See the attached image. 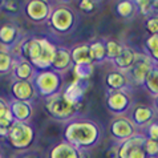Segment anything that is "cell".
I'll return each mask as SVG.
<instances>
[{"mask_svg":"<svg viewBox=\"0 0 158 158\" xmlns=\"http://www.w3.org/2000/svg\"><path fill=\"white\" fill-rule=\"evenodd\" d=\"M100 138V126L90 120L71 121L64 129V139L76 146L78 150H89L98 143Z\"/></svg>","mask_w":158,"mask_h":158,"instance_id":"6da1fadb","label":"cell"},{"mask_svg":"<svg viewBox=\"0 0 158 158\" xmlns=\"http://www.w3.org/2000/svg\"><path fill=\"white\" fill-rule=\"evenodd\" d=\"M45 110L48 113V116L55 118L57 121H72L76 114L80 112V109L82 106V104L74 105L72 102L64 97L63 90L56 93L51 97L45 98Z\"/></svg>","mask_w":158,"mask_h":158,"instance_id":"7a4b0ae2","label":"cell"},{"mask_svg":"<svg viewBox=\"0 0 158 158\" xmlns=\"http://www.w3.org/2000/svg\"><path fill=\"white\" fill-rule=\"evenodd\" d=\"M32 84L37 94L48 98L63 90V76L55 71H40L35 74Z\"/></svg>","mask_w":158,"mask_h":158,"instance_id":"3957f363","label":"cell"},{"mask_svg":"<svg viewBox=\"0 0 158 158\" xmlns=\"http://www.w3.org/2000/svg\"><path fill=\"white\" fill-rule=\"evenodd\" d=\"M35 129L29 122H17L15 121L8 129L6 141L15 150H25L35 141Z\"/></svg>","mask_w":158,"mask_h":158,"instance_id":"277c9868","label":"cell"},{"mask_svg":"<svg viewBox=\"0 0 158 158\" xmlns=\"http://www.w3.org/2000/svg\"><path fill=\"white\" fill-rule=\"evenodd\" d=\"M48 24L55 32L65 35L71 32L76 24V14L67 6L55 7L49 15Z\"/></svg>","mask_w":158,"mask_h":158,"instance_id":"5b68a950","label":"cell"},{"mask_svg":"<svg viewBox=\"0 0 158 158\" xmlns=\"http://www.w3.org/2000/svg\"><path fill=\"white\" fill-rule=\"evenodd\" d=\"M154 61H153L148 55L142 53H135V61L134 64L124 72L128 77L130 84L133 85H143L145 80H146L149 72L152 71V68L154 67Z\"/></svg>","mask_w":158,"mask_h":158,"instance_id":"8992f818","label":"cell"},{"mask_svg":"<svg viewBox=\"0 0 158 158\" xmlns=\"http://www.w3.org/2000/svg\"><path fill=\"white\" fill-rule=\"evenodd\" d=\"M146 137L142 134H134L129 139L118 145V158H146L143 145Z\"/></svg>","mask_w":158,"mask_h":158,"instance_id":"52a82bcc","label":"cell"},{"mask_svg":"<svg viewBox=\"0 0 158 158\" xmlns=\"http://www.w3.org/2000/svg\"><path fill=\"white\" fill-rule=\"evenodd\" d=\"M106 108L113 114L120 116L131 106V98L126 90H108L106 93Z\"/></svg>","mask_w":158,"mask_h":158,"instance_id":"ba28073f","label":"cell"},{"mask_svg":"<svg viewBox=\"0 0 158 158\" xmlns=\"http://www.w3.org/2000/svg\"><path fill=\"white\" fill-rule=\"evenodd\" d=\"M52 12V7L49 3L44 0H31L24 6V14L27 19L32 23H44L48 21Z\"/></svg>","mask_w":158,"mask_h":158,"instance_id":"9c48e42d","label":"cell"},{"mask_svg":"<svg viewBox=\"0 0 158 158\" xmlns=\"http://www.w3.org/2000/svg\"><path fill=\"white\" fill-rule=\"evenodd\" d=\"M109 131H110L112 137L114 139L124 142L135 134V126L129 118L118 116L112 120L110 126H109Z\"/></svg>","mask_w":158,"mask_h":158,"instance_id":"30bf717a","label":"cell"},{"mask_svg":"<svg viewBox=\"0 0 158 158\" xmlns=\"http://www.w3.org/2000/svg\"><path fill=\"white\" fill-rule=\"evenodd\" d=\"M40 44H41L40 57L35 61V63H32V65L37 72L49 71L52 68V61H53L57 47H56L53 43H51L49 40H47V39H40Z\"/></svg>","mask_w":158,"mask_h":158,"instance_id":"8fae6325","label":"cell"},{"mask_svg":"<svg viewBox=\"0 0 158 158\" xmlns=\"http://www.w3.org/2000/svg\"><path fill=\"white\" fill-rule=\"evenodd\" d=\"M11 94L14 100L31 102L36 97V90L32 84V81H17L15 80L11 85Z\"/></svg>","mask_w":158,"mask_h":158,"instance_id":"7c38bea8","label":"cell"},{"mask_svg":"<svg viewBox=\"0 0 158 158\" xmlns=\"http://www.w3.org/2000/svg\"><path fill=\"white\" fill-rule=\"evenodd\" d=\"M41 53V44L40 37H32L27 39L25 41L21 43L20 45V59L25 61H29L31 64L35 63Z\"/></svg>","mask_w":158,"mask_h":158,"instance_id":"4fadbf2b","label":"cell"},{"mask_svg":"<svg viewBox=\"0 0 158 158\" xmlns=\"http://www.w3.org/2000/svg\"><path fill=\"white\" fill-rule=\"evenodd\" d=\"M88 88V81H80V80H74L71 82L65 89L63 90L64 97L67 98L69 102H72L74 105L82 104L85 97V92Z\"/></svg>","mask_w":158,"mask_h":158,"instance_id":"5bb4252c","label":"cell"},{"mask_svg":"<svg viewBox=\"0 0 158 158\" xmlns=\"http://www.w3.org/2000/svg\"><path fill=\"white\" fill-rule=\"evenodd\" d=\"M36 69L29 61H25L23 59H17L14 61V67H12V76L17 81H32L35 74H36Z\"/></svg>","mask_w":158,"mask_h":158,"instance_id":"9a60e30c","label":"cell"},{"mask_svg":"<svg viewBox=\"0 0 158 158\" xmlns=\"http://www.w3.org/2000/svg\"><path fill=\"white\" fill-rule=\"evenodd\" d=\"M10 110L14 116V120L17 122H29L33 114L32 104L17 100L10 101Z\"/></svg>","mask_w":158,"mask_h":158,"instance_id":"2e32d148","label":"cell"},{"mask_svg":"<svg viewBox=\"0 0 158 158\" xmlns=\"http://www.w3.org/2000/svg\"><path fill=\"white\" fill-rule=\"evenodd\" d=\"M154 110L150 106L146 105H137L131 110V118L130 121L134 124V126H146L150 125L154 121Z\"/></svg>","mask_w":158,"mask_h":158,"instance_id":"e0dca14e","label":"cell"},{"mask_svg":"<svg viewBox=\"0 0 158 158\" xmlns=\"http://www.w3.org/2000/svg\"><path fill=\"white\" fill-rule=\"evenodd\" d=\"M72 65H73V63H72V57H71V51L64 47H57L53 61H52L51 69L57 73H61V72L68 71Z\"/></svg>","mask_w":158,"mask_h":158,"instance_id":"ac0fdd59","label":"cell"},{"mask_svg":"<svg viewBox=\"0 0 158 158\" xmlns=\"http://www.w3.org/2000/svg\"><path fill=\"white\" fill-rule=\"evenodd\" d=\"M80 157V150L67 142L65 139L56 143L53 148L49 150L48 158H78Z\"/></svg>","mask_w":158,"mask_h":158,"instance_id":"d6986e66","label":"cell"},{"mask_svg":"<svg viewBox=\"0 0 158 158\" xmlns=\"http://www.w3.org/2000/svg\"><path fill=\"white\" fill-rule=\"evenodd\" d=\"M20 31L17 25L12 23H6L0 25V44L6 48H10L19 41Z\"/></svg>","mask_w":158,"mask_h":158,"instance_id":"ffe728a7","label":"cell"},{"mask_svg":"<svg viewBox=\"0 0 158 158\" xmlns=\"http://www.w3.org/2000/svg\"><path fill=\"white\" fill-rule=\"evenodd\" d=\"M105 84H106L108 90H126V88L130 85V82L124 72L112 71L105 77Z\"/></svg>","mask_w":158,"mask_h":158,"instance_id":"44dd1931","label":"cell"},{"mask_svg":"<svg viewBox=\"0 0 158 158\" xmlns=\"http://www.w3.org/2000/svg\"><path fill=\"white\" fill-rule=\"evenodd\" d=\"M71 57L73 65H81V64H93L89 49V44H81L76 45L71 49Z\"/></svg>","mask_w":158,"mask_h":158,"instance_id":"7402d4cb","label":"cell"},{"mask_svg":"<svg viewBox=\"0 0 158 158\" xmlns=\"http://www.w3.org/2000/svg\"><path fill=\"white\" fill-rule=\"evenodd\" d=\"M135 61V52L131 49L130 47L128 45H124L122 47V52L120 53V56L113 60V64L117 67L118 71L121 72H126L128 69L134 64Z\"/></svg>","mask_w":158,"mask_h":158,"instance_id":"603a6c76","label":"cell"},{"mask_svg":"<svg viewBox=\"0 0 158 158\" xmlns=\"http://www.w3.org/2000/svg\"><path fill=\"white\" fill-rule=\"evenodd\" d=\"M89 49L92 55L93 64H98L106 60V49H105V43L101 40H94L89 44Z\"/></svg>","mask_w":158,"mask_h":158,"instance_id":"cb8c5ba5","label":"cell"},{"mask_svg":"<svg viewBox=\"0 0 158 158\" xmlns=\"http://www.w3.org/2000/svg\"><path fill=\"white\" fill-rule=\"evenodd\" d=\"M135 11H137L135 2H130V0H124V2H120L116 6L117 15L120 17H124V19H129V17L134 16Z\"/></svg>","mask_w":158,"mask_h":158,"instance_id":"d4e9b609","label":"cell"},{"mask_svg":"<svg viewBox=\"0 0 158 158\" xmlns=\"http://www.w3.org/2000/svg\"><path fill=\"white\" fill-rule=\"evenodd\" d=\"M143 86L146 88L150 94L158 96V67L157 65H154V67L152 68V71L149 72Z\"/></svg>","mask_w":158,"mask_h":158,"instance_id":"484cf974","label":"cell"},{"mask_svg":"<svg viewBox=\"0 0 158 158\" xmlns=\"http://www.w3.org/2000/svg\"><path fill=\"white\" fill-rule=\"evenodd\" d=\"M15 59L8 51H0V76H6L12 72Z\"/></svg>","mask_w":158,"mask_h":158,"instance_id":"4316f807","label":"cell"},{"mask_svg":"<svg viewBox=\"0 0 158 158\" xmlns=\"http://www.w3.org/2000/svg\"><path fill=\"white\" fill-rule=\"evenodd\" d=\"M94 64H81V65H74L73 72L76 76V80L80 81H88L90 76L93 74Z\"/></svg>","mask_w":158,"mask_h":158,"instance_id":"83f0119b","label":"cell"},{"mask_svg":"<svg viewBox=\"0 0 158 158\" xmlns=\"http://www.w3.org/2000/svg\"><path fill=\"white\" fill-rule=\"evenodd\" d=\"M145 48L148 51V56L154 61V64L158 63V35H150L145 40Z\"/></svg>","mask_w":158,"mask_h":158,"instance_id":"f1b7e54d","label":"cell"},{"mask_svg":"<svg viewBox=\"0 0 158 158\" xmlns=\"http://www.w3.org/2000/svg\"><path fill=\"white\" fill-rule=\"evenodd\" d=\"M122 44L117 43L114 40H108L105 43V49H106V59L108 60H116L120 53L122 52Z\"/></svg>","mask_w":158,"mask_h":158,"instance_id":"f546056e","label":"cell"},{"mask_svg":"<svg viewBox=\"0 0 158 158\" xmlns=\"http://www.w3.org/2000/svg\"><path fill=\"white\" fill-rule=\"evenodd\" d=\"M0 10L10 15H16L21 11V3L17 0H3Z\"/></svg>","mask_w":158,"mask_h":158,"instance_id":"4dcf8cb0","label":"cell"},{"mask_svg":"<svg viewBox=\"0 0 158 158\" xmlns=\"http://www.w3.org/2000/svg\"><path fill=\"white\" fill-rule=\"evenodd\" d=\"M143 149H145V153H146L148 157H158V141L146 138L145 139Z\"/></svg>","mask_w":158,"mask_h":158,"instance_id":"1f68e13d","label":"cell"},{"mask_svg":"<svg viewBox=\"0 0 158 158\" xmlns=\"http://www.w3.org/2000/svg\"><path fill=\"white\" fill-rule=\"evenodd\" d=\"M153 3L150 0H139V2H135V6H137V10L139 11V14H142L143 16H150L153 11Z\"/></svg>","mask_w":158,"mask_h":158,"instance_id":"d6a6232c","label":"cell"},{"mask_svg":"<svg viewBox=\"0 0 158 158\" xmlns=\"http://www.w3.org/2000/svg\"><path fill=\"white\" fill-rule=\"evenodd\" d=\"M145 27L150 35H158V15H150L145 20Z\"/></svg>","mask_w":158,"mask_h":158,"instance_id":"836d02e7","label":"cell"},{"mask_svg":"<svg viewBox=\"0 0 158 158\" xmlns=\"http://www.w3.org/2000/svg\"><path fill=\"white\" fill-rule=\"evenodd\" d=\"M14 122H15V120H14V116H12L10 108H7L6 110H3L2 113H0V125L2 126L10 129Z\"/></svg>","mask_w":158,"mask_h":158,"instance_id":"e575fe53","label":"cell"},{"mask_svg":"<svg viewBox=\"0 0 158 158\" xmlns=\"http://www.w3.org/2000/svg\"><path fill=\"white\" fill-rule=\"evenodd\" d=\"M78 8L85 14H90L96 10V3L92 0H81V2H78Z\"/></svg>","mask_w":158,"mask_h":158,"instance_id":"d590c367","label":"cell"},{"mask_svg":"<svg viewBox=\"0 0 158 158\" xmlns=\"http://www.w3.org/2000/svg\"><path fill=\"white\" fill-rule=\"evenodd\" d=\"M150 139H154V141H158V122L153 121L150 125L148 126V137Z\"/></svg>","mask_w":158,"mask_h":158,"instance_id":"8d00e7d4","label":"cell"},{"mask_svg":"<svg viewBox=\"0 0 158 158\" xmlns=\"http://www.w3.org/2000/svg\"><path fill=\"white\" fill-rule=\"evenodd\" d=\"M106 158H118V145L109 148L106 150Z\"/></svg>","mask_w":158,"mask_h":158,"instance_id":"74e56055","label":"cell"},{"mask_svg":"<svg viewBox=\"0 0 158 158\" xmlns=\"http://www.w3.org/2000/svg\"><path fill=\"white\" fill-rule=\"evenodd\" d=\"M7 108H10V101H7L6 98L0 97V113L3 110H6Z\"/></svg>","mask_w":158,"mask_h":158,"instance_id":"f35d334b","label":"cell"},{"mask_svg":"<svg viewBox=\"0 0 158 158\" xmlns=\"http://www.w3.org/2000/svg\"><path fill=\"white\" fill-rule=\"evenodd\" d=\"M7 134H8V128H4V126L0 125V138H7Z\"/></svg>","mask_w":158,"mask_h":158,"instance_id":"ab89813d","label":"cell"},{"mask_svg":"<svg viewBox=\"0 0 158 158\" xmlns=\"http://www.w3.org/2000/svg\"><path fill=\"white\" fill-rule=\"evenodd\" d=\"M78 158H90L89 157V152L88 150H80V157Z\"/></svg>","mask_w":158,"mask_h":158,"instance_id":"60d3db41","label":"cell"},{"mask_svg":"<svg viewBox=\"0 0 158 158\" xmlns=\"http://www.w3.org/2000/svg\"><path fill=\"white\" fill-rule=\"evenodd\" d=\"M153 11L157 12V15H158V2H154V3H153Z\"/></svg>","mask_w":158,"mask_h":158,"instance_id":"b9f144b4","label":"cell"},{"mask_svg":"<svg viewBox=\"0 0 158 158\" xmlns=\"http://www.w3.org/2000/svg\"><path fill=\"white\" fill-rule=\"evenodd\" d=\"M154 104H156V108L158 109V96H156V100H154Z\"/></svg>","mask_w":158,"mask_h":158,"instance_id":"7bdbcfd3","label":"cell"},{"mask_svg":"<svg viewBox=\"0 0 158 158\" xmlns=\"http://www.w3.org/2000/svg\"><path fill=\"white\" fill-rule=\"evenodd\" d=\"M146 158H158V157H146Z\"/></svg>","mask_w":158,"mask_h":158,"instance_id":"ee69618b","label":"cell"},{"mask_svg":"<svg viewBox=\"0 0 158 158\" xmlns=\"http://www.w3.org/2000/svg\"><path fill=\"white\" fill-rule=\"evenodd\" d=\"M0 7H2V0H0Z\"/></svg>","mask_w":158,"mask_h":158,"instance_id":"f6af8a7d","label":"cell"}]
</instances>
